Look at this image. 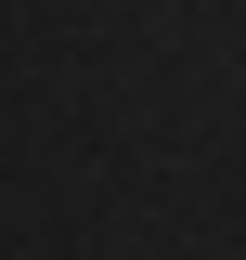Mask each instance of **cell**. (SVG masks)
I'll return each mask as SVG.
<instances>
[]
</instances>
